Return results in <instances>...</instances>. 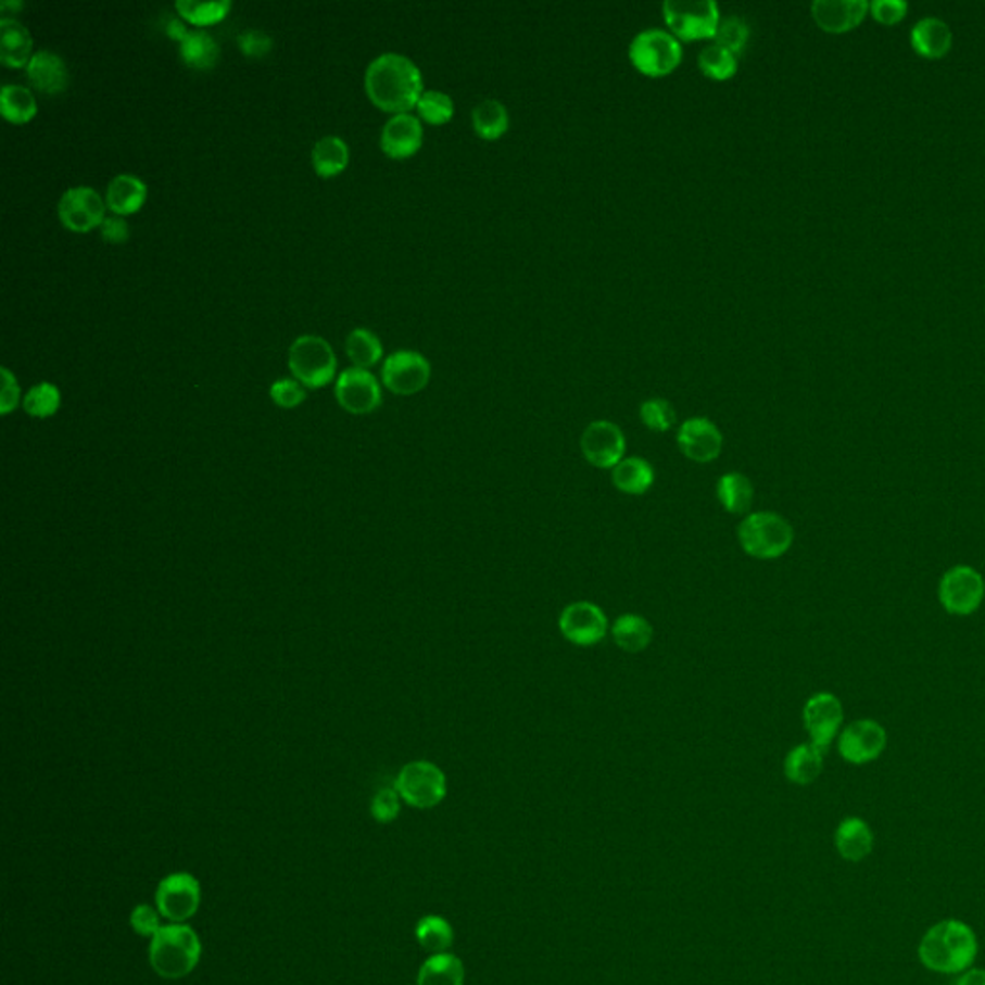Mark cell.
Instances as JSON below:
<instances>
[{
    "label": "cell",
    "instance_id": "e0dca14e",
    "mask_svg": "<svg viewBox=\"0 0 985 985\" xmlns=\"http://www.w3.org/2000/svg\"><path fill=\"white\" fill-rule=\"evenodd\" d=\"M339 405L353 414H368L381 403L378 379L370 371L353 366L341 371L336 383Z\"/></svg>",
    "mask_w": 985,
    "mask_h": 985
},
{
    "label": "cell",
    "instance_id": "d6a6232c",
    "mask_svg": "<svg viewBox=\"0 0 985 985\" xmlns=\"http://www.w3.org/2000/svg\"><path fill=\"white\" fill-rule=\"evenodd\" d=\"M312 162L320 176H336L345 169L346 162H349V147L341 137H321L312 149Z\"/></svg>",
    "mask_w": 985,
    "mask_h": 985
},
{
    "label": "cell",
    "instance_id": "30bf717a",
    "mask_svg": "<svg viewBox=\"0 0 985 985\" xmlns=\"http://www.w3.org/2000/svg\"><path fill=\"white\" fill-rule=\"evenodd\" d=\"M887 747L884 725L872 718H860L843 728L837 737V750L845 762L860 767L882 757Z\"/></svg>",
    "mask_w": 985,
    "mask_h": 985
},
{
    "label": "cell",
    "instance_id": "816d5d0a",
    "mask_svg": "<svg viewBox=\"0 0 985 985\" xmlns=\"http://www.w3.org/2000/svg\"><path fill=\"white\" fill-rule=\"evenodd\" d=\"M187 34H189V29H187V27L184 26V24H181V20H179V17H172V20H169V24H168L169 37H174V39H176V41L181 42V41H184V37H186Z\"/></svg>",
    "mask_w": 985,
    "mask_h": 985
},
{
    "label": "cell",
    "instance_id": "6da1fadb",
    "mask_svg": "<svg viewBox=\"0 0 985 985\" xmlns=\"http://www.w3.org/2000/svg\"><path fill=\"white\" fill-rule=\"evenodd\" d=\"M366 93L381 110L405 114L424 93L421 72L413 60L396 52L379 54L366 68Z\"/></svg>",
    "mask_w": 985,
    "mask_h": 985
},
{
    "label": "cell",
    "instance_id": "ee69618b",
    "mask_svg": "<svg viewBox=\"0 0 985 985\" xmlns=\"http://www.w3.org/2000/svg\"><path fill=\"white\" fill-rule=\"evenodd\" d=\"M270 395L276 405L293 408L304 401L303 383L299 379H278L276 383H271Z\"/></svg>",
    "mask_w": 985,
    "mask_h": 985
},
{
    "label": "cell",
    "instance_id": "277c9868",
    "mask_svg": "<svg viewBox=\"0 0 985 985\" xmlns=\"http://www.w3.org/2000/svg\"><path fill=\"white\" fill-rule=\"evenodd\" d=\"M743 551L758 560H774L792 548L795 531L783 516L770 510L750 513L737 526Z\"/></svg>",
    "mask_w": 985,
    "mask_h": 985
},
{
    "label": "cell",
    "instance_id": "ffe728a7",
    "mask_svg": "<svg viewBox=\"0 0 985 985\" xmlns=\"http://www.w3.org/2000/svg\"><path fill=\"white\" fill-rule=\"evenodd\" d=\"M810 10L818 27L828 34H843L859 26L868 4L862 0H817Z\"/></svg>",
    "mask_w": 985,
    "mask_h": 985
},
{
    "label": "cell",
    "instance_id": "7bdbcfd3",
    "mask_svg": "<svg viewBox=\"0 0 985 985\" xmlns=\"http://www.w3.org/2000/svg\"><path fill=\"white\" fill-rule=\"evenodd\" d=\"M399 812H401V795L396 793L395 787L381 790L371 800V817L381 824L393 822L399 817Z\"/></svg>",
    "mask_w": 985,
    "mask_h": 985
},
{
    "label": "cell",
    "instance_id": "7402d4cb",
    "mask_svg": "<svg viewBox=\"0 0 985 985\" xmlns=\"http://www.w3.org/2000/svg\"><path fill=\"white\" fill-rule=\"evenodd\" d=\"M835 849L847 862H862L874 850V832L862 818H845L834 835Z\"/></svg>",
    "mask_w": 985,
    "mask_h": 985
},
{
    "label": "cell",
    "instance_id": "f35d334b",
    "mask_svg": "<svg viewBox=\"0 0 985 985\" xmlns=\"http://www.w3.org/2000/svg\"><path fill=\"white\" fill-rule=\"evenodd\" d=\"M416 110H418L420 118L426 119L431 126H443L455 116V102L443 91L430 89V91L421 93Z\"/></svg>",
    "mask_w": 985,
    "mask_h": 985
},
{
    "label": "cell",
    "instance_id": "484cf974",
    "mask_svg": "<svg viewBox=\"0 0 985 985\" xmlns=\"http://www.w3.org/2000/svg\"><path fill=\"white\" fill-rule=\"evenodd\" d=\"M613 483L626 495H643L655 483V468L640 456H628L613 468Z\"/></svg>",
    "mask_w": 985,
    "mask_h": 985
},
{
    "label": "cell",
    "instance_id": "d6986e66",
    "mask_svg": "<svg viewBox=\"0 0 985 985\" xmlns=\"http://www.w3.org/2000/svg\"><path fill=\"white\" fill-rule=\"evenodd\" d=\"M381 149L391 159H408L420 151L424 127L413 114H395L381 129Z\"/></svg>",
    "mask_w": 985,
    "mask_h": 985
},
{
    "label": "cell",
    "instance_id": "8992f818",
    "mask_svg": "<svg viewBox=\"0 0 985 985\" xmlns=\"http://www.w3.org/2000/svg\"><path fill=\"white\" fill-rule=\"evenodd\" d=\"M628 56L643 76H670L682 64V42L666 29H645L633 37Z\"/></svg>",
    "mask_w": 985,
    "mask_h": 985
},
{
    "label": "cell",
    "instance_id": "f5cc1de1",
    "mask_svg": "<svg viewBox=\"0 0 985 985\" xmlns=\"http://www.w3.org/2000/svg\"><path fill=\"white\" fill-rule=\"evenodd\" d=\"M22 7H24V4H22V2H9V0H4V2H0V10H2V12H7V10H9V9L20 10V9H22Z\"/></svg>",
    "mask_w": 985,
    "mask_h": 985
},
{
    "label": "cell",
    "instance_id": "836d02e7",
    "mask_svg": "<svg viewBox=\"0 0 985 985\" xmlns=\"http://www.w3.org/2000/svg\"><path fill=\"white\" fill-rule=\"evenodd\" d=\"M0 109L4 118L14 124H24L34 118L37 101L34 93L24 85L7 84L0 89Z\"/></svg>",
    "mask_w": 985,
    "mask_h": 985
},
{
    "label": "cell",
    "instance_id": "7a4b0ae2",
    "mask_svg": "<svg viewBox=\"0 0 985 985\" xmlns=\"http://www.w3.org/2000/svg\"><path fill=\"white\" fill-rule=\"evenodd\" d=\"M977 955L974 930L962 920H942L927 930L918 945V959L937 974H962Z\"/></svg>",
    "mask_w": 985,
    "mask_h": 985
},
{
    "label": "cell",
    "instance_id": "cb8c5ba5",
    "mask_svg": "<svg viewBox=\"0 0 985 985\" xmlns=\"http://www.w3.org/2000/svg\"><path fill=\"white\" fill-rule=\"evenodd\" d=\"M824 750L812 743H800L793 747L783 760L785 778L797 785H810L817 782L824 770Z\"/></svg>",
    "mask_w": 985,
    "mask_h": 985
},
{
    "label": "cell",
    "instance_id": "603a6c76",
    "mask_svg": "<svg viewBox=\"0 0 985 985\" xmlns=\"http://www.w3.org/2000/svg\"><path fill=\"white\" fill-rule=\"evenodd\" d=\"M34 39L24 24L16 17L2 16L0 20V60L10 68L27 66L31 60Z\"/></svg>",
    "mask_w": 985,
    "mask_h": 985
},
{
    "label": "cell",
    "instance_id": "1f68e13d",
    "mask_svg": "<svg viewBox=\"0 0 985 985\" xmlns=\"http://www.w3.org/2000/svg\"><path fill=\"white\" fill-rule=\"evenodd\" d=\"M179 56L191 68H212L219 59L218 42L203 29H189L184 41L179 42Z\"/></svg>",
    "mask_w": 985,
    "mask_h": 985
},
{
    "label": "cell",
    "instance_id": "5b68a950",
    "mask_svg": "<svg viewBox=\"0 0 985 985\" xmlns=\"http://www.w3.org/2000/svg\"><path fill=\"white\" fill-rule=\"evenodd\" d=\"M662 16L678 41L716 39L722 22L720 7L712 0H666Z\"/></svg>",
    "mask_w": 985,
    "mask_h": 985
},
{
    "label": "cell",
    "instance_id": "c3c4849f",
    "mask_svg": "<svg viewBox=\"0 0 985 985\" xmlns=\"http://www.w3.org/2000/svg\"><path fill=\"white\" fill-rule=\"evenodd\" d=\"M2 374V393H0V411L2 414H9L20 401V388H17L16 378L9 368H0Z\"/></svg>",
    "mask_w": 985,
    "mask_h": 985
},
{
    "label": "cell",
    "instance_id": "f907efd6",
    "mask_svg": "<svg viewBox=\"0 0 985 985\" xmlns=\"http://www.w3.org/2000/svg\"><path fill=\"white\" fill-rule=\"evenodd\" d=\"M957 985H985V970L970 969L962 972Z\"/></svg>",
    "mask_w": 985,
    "mask_h": 985
},
{
    "label": "cell",
    "instance_id": "52a82bcc",
    "mask_svg": "<svg viewBox=\"0 0 985 985\" xmlns=\"http://www.w3.org/2000/svg\"><path fill=\"white\" fill-rule=\"evenodd\" d=\"M937 598L945 613L952 616H972L984 603V576L969 565L951 566L939 580Z\"/></svg>",
    "mask_w": 985,
    "mask_h": 985
},
{
    "label": "cell",
    "instance_id": "74e56055",
    "mask_svg": "<svg viewBox=\"0 0 985 985\" xmlns=\"http://www.w3.org/2000/svg\"><path fill=\"white\" fill-rule=\"evenodd\" d=\"M176 9L179 16L186 17L197 26H211L228 14L231 2L229 0H212V2L177 0Z\"/></svg>",
    "mask_w": 985,
    "mask_h": 985
},
{
    "label": "cell",
    "instance_id": "3957f363",
    "mask_svg": "<svg viewBox=\"0 0 985 985\" xmlns=\"http://www.w3.org/2000/svg\"><path fill=\"white\" fill-rule=\"evenodd\" d=\"M201 952L203 945L194 930L186 924H169L152 935L149 959L159 976L177 980L193 972Z\"/></svg>",
    "mask_w": 985,
    "mask_h": 985
},
{
    "label": "cell",
    "instance_id": "681fc988",
    "mask_svg": "<svg viewBox=\"0 0 985 985\" xmlns=\"http://www.w3.org/2000/svg\"><path fill=\"white\" fill-rule=\"evenodd\" d=\"M101 233L109 243H122L129 237V226L122 216H106L101 224Z\"/></svg>",
    "mask_w": 985,
    "mask_h": 985
},
{
    "label": "cell",
    "instance_id": "60d3db41",
    "mask_svg": "<svg viewBox=\"0 0 985 985\" xmlns=\"http://www.w3.org/2000/svg\"><path fill=\"white\" fill-rule=\"evenodd\" d=\"M749 37L750 29L747 22H743L742 17L730 16L720 22L715 41L733 52L735 56H740L745 51Z\"/></svg>",
    "mask_w": 985,
    "mask_h": 985
},
{
    "label": "cell",
    "instance_id": "f6af8a7d",
    "mask_svg": "<svg viewBox=\"0 0 985 985\" xmlns=\"http://www.w3.org/2000/svg\"><path fill=\"white\" fill-rule=\"evenodd\" d=\"M239 47L247 56H264L271 49V37L262 29H247L239 35Z\"/></svg>",
    "mask_w": 985,
    "mask_h": 985
},
{
    "label": "cell",
    "instance_id": "9c48e42d",
    "mask_svg": "<svg viewBox=\"0 0 985 985\" xmlns=\"http://www.w3.org/2000/svg\"><path fill=\"white\" fill-rule=\"evenodd\" d=\"M336 354L320 336H301L289 349V368L308 388H321L336 376Z\"/></svg>",
    "mask_w": 985,
    "mask_h": 985
},
{
    "label": "cell",
    "instance_id": "8fae6325",
    "mask_svg": "<svg viewBox=\"0 0 985 985\" xmlns=\"http://www.w3.org/2000/svg\"><path fill=\"white\" fill-rule=\"evenodd\" d=\"M843 720L845 710L842 700L828 691L814 693L803 707V724L809 732L810 743L824 753L834 743L835 737H839Z\"/></svg>",
    "mask_w": 985,
    "mask_h": 985
},
{
    "label": "cell",
    "instance_id": "8d00e7d4",
    "mask_svg": "<svg viewBox=\"0 0 985 985\" xmlns=\"http://www.w3.org/2000/svg\"><path fill=\"white\" fill-rule=\"evenodd\" d=\"M346 354L358 368H368L379 361L383 353L381 341L370 329L356 328L346 336Z\"/></svg>",
    "mask_w": 985,
    "mask_h": 985
},
{
    "label": "cell",
    "instance_id": "d590c367",
    "mask_svg": "<svg viewBox=\"0 0 985 985\" xmlns=\"http://www.w3.org/2000/svg\"><path fill=\"white\" fill-rule=\"evenodd\" d=\"M416 939L426 951L431 952V955H441V952H446L451 949L453 939H455V932H453V927L446 922L445 918L426 917L421 918L418 926H416Z\"/></svg>",
    "mask_w": 985,
    "mask_h": 985
},
{
    "label": "cell",
    "instance_id": "4fadbf2b",
    "mask_svg": "<svg viewBox=\"0 0 985 985\" xmlns=\"http://www.w3.org/2000/svg\"><path fill=\"white\" fill-rule=\"evenodd\" d=\"M580 446L585 460L598 470H613L626 458V435L615 421H591L581 433Z\"/></svg>",
    "mask_w": 985,
    "mask_h": 985
},
{
    "label": "cell",
    "instance_id": "4316f807",
    "mask_svg": "<svg viewBox=\"0 0 985 985\" xmlns=\"http://www.w3.org/2000/svg\"><path fill=\"white\" fill-rule=\"evenodd\" d=\"M147 186L143 179L131 174H119L110 181L106 189V204L114 214H131L143 206Z\"/></svg>",
    "mask_w": 985,
    "mask_h": 985
},
{
    "label": "cell",
    "instance_id": "ab89813d",
    "mask_svg": "<svg viewBox=\"0 0 985 985\" xmlns=\"http://www.w3.org/2000/svg\"><path fill=\"white\" fill-rule=\"evenodd\" d=\"M60 391L49 381H41L27 391L24 396V408L35 418H47L59 411Z\"/></svg>",
    "mask_w": 985,
    "mask_h": 985
},
{
    "label": "cell",
    "instance_id": "ac0fdd59",
    "mask_svg": "<svg viewBox=\"0 0 985 985\" xmlns=\"http://www.w3.org/2000/svg\"><path fill=\"white\" fill-rule=\"evenodd\" d=\"M675 439L682 455L693 463H712L720 456L724 446L722 431L708 418H690L683 421Z\"/></svg>",
    "mask_w": 985,
    "mask_h": 985
},
{
    "label": "cell",
    "instance_id": "44dd1931",
    "mask_svg": "<svg viewBox=\"0 0 985 985\" xmlns=\"http://www.w3.org/2000/svg\"><path fill=\"white\" fill-rule=\"evenodd\" d=\"M26 70L27 79L42 93L56 94L68 87V66L56 52L47 49L35 52Z\"/></svg>",
    "mask_w": 985,
    "mask_h": 985
},
{
    "label": "cell",
    "instance_id": "7c38bea8",
    "mask_svg": "<svg viewBox=\"0 0 985 985\" xmlns=\"http://www.w3.org/2000/svg\"><path fill=\"white\" fill-rule=\"evenodd\" d=\"M558 630L572 645L593 647L607 637L608 618L595 603L576 601L560 613Z\"/></svg>",
    "mask_w": 985,
    "mask_h": 985
},
{
    "label": "cell",
    "instance_id": "bcb514c9",
    "mask_svg": "<svg viewBox=\"0 0 985 985\" xmlns=\"http://www.w3.org/2000/svg\"><path fill=\"white\" fill-rule=\"evenodd\" d=\"M131 927H134L139 935L152 937V935L156 934L162 926L159 914L154 912L152 907H149V905H139V907H136V910L131 912Z\"/></svg>",
    "mask_w": 985,
    "mask_h": 985
},
{
    "label": "cell",
    "instance_id": "5bb4252c",
    "mask_svg": "<svg viewBox=\"0 0 985 985\" xmlns=\"http://www.w3.org/2000/svg\"><path fill=\"white\" fill-rule=\"evenodd\" d=\"M201 905V885L187 872L164 877L156 889V907L164 918L181 924L193 917Z\"/></svg>",
    "mask_w": 985,
    "mask_h": 985
},
{
    "label": "cell",
    "instance_id": "f546056e",
    "mask_svg": "<svg viewBox=\"0 0 985 985\" xmlns=\"http://www.w3.org/2000/svg\"><path fill=\"white\" fill-rule=\"evenodd\" d=\"M473 131L485 141H497L510 127V116L505 104L495 99L478 102L472 110Z\"/></svg>",
    "mask_w": 985,
    "mask_h": 985
},
{
    "label": "cell",
    "instance_id": "d4e9b609",
    "mask_svg": "<svg viewBox=\"0 0 985 985\" xmlns=\"http://www.w3.org/2000/svg\"><path fill=\"white\" fill-rule=\"evenodd\" d=\"M949 26L937 17H924L912 27V45L926 59H942L951 49Z\"/></svg>",
    "mask_w": 985,
    "mask_h": 985
},
{
    "label": "cell",
    "instance_id": "b9f144b4",
    "mask_svg": "<svg viewBox=\"0 0 985 985\" xmlns=\"http://www.w3.org/2000/svg\"><path fill=\"white\" fill-rule=\"evenodd\" d=\"M640 418L648 430L665 433L675 424L674 406L666 399H648L640 406Z\"/></svg>",
    "mask_w": 985,
    "mask_h": 985
},
{
    "label": "cell",
    "instance_id": "4dcf8cb0",
    "mask_svg": "<svg viewBox=\"0 0 985 985\" xmlns=\"http://www.w3.org/2000/svg\"><path fill=\"white\" fill-rule=\"evenodd\" d=\"M416 985H464L463 960L451 952L431 955L421 964Z\"/></svg>",
    "mask_w": 985,
    "mask_h": 985
},
{
    "label": "cell",
    "instance_id": "f1b7e54d",
    "mask_svg": "<svg viewBox=\"0 0 985 985\" xmlns=\"http://www.w3.org/2000/svg\"><path fill=\"white\" fill-rule=\"evenodd\" d=\"M610 635L616 645L626 653H641L653 641V626L640 615H622L610 626Z\"/></svg>",
    "mask_w": 985,
    "mask_h": 985
},
{
    "label": "cell",
    "instance_id": "ba28073f",
    "mask_svg": "<svg viewBox=\"0 0 985 985\" xmlns=\"http://www.w3.org/2000/svg\"><path fill=\"white\" fill-rule=\"evenodd\" d=\"M395 790L414 809H433L445 799L446 778L430 760H414L396 775Z\"/></svg>",
    "mask_w": 985,
    "mask_h": 985
},
{
    "label": "cell",
    "instance_id": "e575fe53",
    "mask_svg": "<svg viewBox=\"0 0 985 985\" xmlns=\"http://www.w3.org/2000/svg\"><path fill=\"white\" fill-rule=\"evenodd\" d=\"M697 62H699L700 72L712 81H728L737 74V68H740L737 56L718 42L707 45L699 52Z\"/></svg>",
    "mask_w": 985,
    "mask_h": 985
},
{
    "label": "cell",
    "instance_id": "83f0119b",
    "mask_svg": "<svg viewBox=\"0 0 985 985\" xmlns=\"http://www.w3.org/2000/svg\"><path fill=\"white\" fill-rule=\"evenodd\" d=\"M716 497L725 513L742 516V514L749 513L750 506H753L755 488L749 478L743 473H724L716 483Z\"/></svg>",
    "mask_w": 985,
    "mask_h": 985
},
{
    "label": "cell",
    "instance_id": "7dc6e473",
    "mask_svg": "<svg viewBox=\"0 0 985 985\" xmlns=\"http://www.w3.org/2000/svg\"><path fill=\"white\" fill-rule=\"evenodd\" d=\"M907 4L901 0H877L872 4V14L882 24H895L905 16Z\"/></svg>",
    "mask_w": 985,
    "mask_h": 985
},
{
    "label": "cell",
    "instance_id": "9a60e30c",
    "mask_svg": "<svg viewBox=\"0 0 985 985\" xmlns=\"http://www.w3.org/2000/svg\"><path fill=\"white\" fill-rule=\"evenodd\" d=\"M381 378L396 395H414L428 386L431 366L428 358L416 351H395L386 358Z\"/></svg>",
    "mask_w": 985,
    "mask_h": 985
},
{
    "label": "cell",
    "instance_id": "2e32d148",
    "mask_svg": "<svg viewBox=\"0 0 985 985\" xmlns=\"http://www.w3.org/2000/svg\"><path fill=\"white\" fill-rule=\"evenodd\" d=\"M104 209L106 203L102 201L101 194L91 187L84 186L68 189L59 203L60 219L64 222V226L81 233L101 226L106 218Z\"/></svg>",
    "mask_w": 985,
    "mask_h": 985
}]
</instances>
